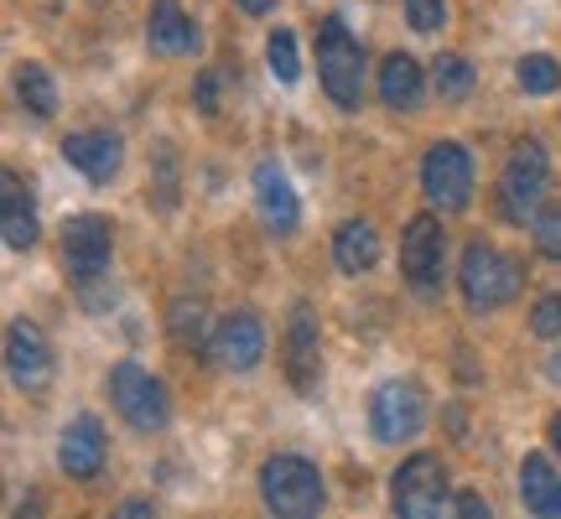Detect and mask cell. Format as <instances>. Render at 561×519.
Listing matches in <instances>:
<instances>
[{"instance_id": "obj_30", "label": "cell", "mask_w": 561, "mask_h": 519, "mask_svg": "<svg viewBox=\"0 0 561 519\" xmlns=\"http://www.w3.org/2000/svg\"><path fill=\"white\" fill-rule=\"evenodd\" d=\"M157 166H161V208H172V203H178V161H172V151H161L157 157Z\"/></svg>"}, {"instance_id": "obj_33", "label": "cell", "mask_w": 561, "mask_h": 519, "mask_svg": "<svg viewBox=\"0 0 561 519\" xmlns=\"http://www.w3.org/2000/svg\"><path fill=\"white\" fill-rule=\"evenodd\" d=\"M110 519H157V509H151L146 499H130V504H121V509H115Z\"/></svg>"}, {"instance_id": "obj_20", "label": "cell", "mask_w": 561, "mask_h": 519, "mask_svg": "<svg viewBox=\"0 0 561 519\" xmlns=\"http://www.w3.org/2000/svg\"><path fill=\"white\" fill-rule=\"evenodd\" d=\"M333 260H339L343 276H364L375 260H380V234H375V223L369 219H348L333 234Z\"/></svg>"}, {"instance_id": "obj_18", "label": "cell", "mask_w": 561, "mask_h": 519, "mask_svg": "<svg viewBox=\"0 0 561 519\" xmlns=\"http://www.w3.org/2000/svg\"><path fill=\"white\" fill-rule=\"evenodd\" d=\"M0 229H5V244L11 250H32L37 244V214H32V193L21 187L16 172H0Z\"/></svg>"}, {"instance_id": "obj_23", "label": "cell", "mask_w": 561, "mask_h": 519, "mask_svg": "<svg viewBox=\"0 0 561 519\" xmlns=\"http://www.w3.org/2000/svg\"><path fill=\"white\" fill-rule=\"evenodd\" d=\"M432 83H437L442 100H468V89H473V62L458 58V53H442L432 62Z\"/></svg>"}, {"instance_id": "obj_37", "label": "cell", "mask_w": 561, "mask_h": 519, "mask_svg": "<svg viewBox=\"0 0 561 519\" xmlns=\"http://www.w3.org/2000/svg\"><path fill=\"white\" fill-rule=\"evenodd\" d=\"M546 374H551V380L561 384V354H557V359H551V369H546Z\"/></svg>"}, {"instance_id": "obj_9", "label": "cell", "mask_w": 561, "mask_h": 519, "mask_svg": "<svg viewBox=\"0 0 561 519\" xmlns=\"http://www.w3.org/2000/svg\"><path fill=\"white\" fill-rule=\"evenodd\" d=\"M546 182H551V161H546V146L541 140H520L515 157L504 166V182H500V198H504V219L525 223L546 198Z\"/></svg>"}, {"instance_id": "obj_5", "label": "cell", "mask_w": 561, "mask_h": 519, "mask_svg": "<svg viewBox=\"0 0 561 519\" xmlns=\"http://www.w3.org/2000/svg\"><path fill=\"white\" fill-rule=\"evenodd\" d=\"M421 193L442 214H462L473 198V157L462 151L458 140H437L426 161H421Z\"/></svg>"}, {"instance_id": "obj_22", "label": "cell", "mask_w": 561, "mask_h": 519, "mask_svg": "<svg viewBox=\"0 0 561 519\" xmlns=\"http://www.w3.org/2000/svg\"><path fill=\"white\" fill-rule=\"evenodd\" d=\"M16 94L26 104V115H37V120L58 115V83H53V73L42 62H21L16 68Z\"/></svg>"}, {"instance_id": "obj_7", "label": "cell", "mask_w": 561, "mask_h": 519, "mask_svg": "<svg viewBox=\"0 0 561 519\" xmlns=\"http://www.w3.org/2000/svg\"><path fill=\"white\" fill-rule=\"evenodd\" d=\"M421 426H426V390L416 380H385L369 400V431L390 447H401Z\"/></svg>"}, {"instance_id": "obj_26", "label": "cell", "mask_w": 561, "mask_h": 519, "mask_svg": "<svg viewBox=\"0 0 561 519\" xmlns=\"http://www.w3.org/2000/svg\"><path fill=\"white\" fill-rule=\"evenodd\" d=\"M405 21H411V32H421V37H437L442 26H447V0H405Z\"/></svg>"}, {"instance_id": "obj_34", "label": "cell", "mask_w": 561, "mask_h": 519, "mask_svg": "<svg viewBox=\"0 0 561 519\" xmlns=\"http://www.w3.org/2000/svg\"><path fill=\"white\" fill-rule=\"evenodd\" d=\"M16 519H42V494H32V499L16 509Z\"/></svg>"}, {"instance_id": "obj_28", "label": "cell", "mask_w": 561, "mask_h": 519, "mask_svg": "<svg viewBox=\"0 0 561 519\" xmlns=\"http://www.w3.org/2000/svg\"><path fill=\"white\" fill-rule=\"evenodd\" d=\"M172 338L203 343V307L198 301H178V307H172Z\"/></svg>"}, {"instance_id": "obj_1", "label": "cell", "mask_w": 561, "mask_h": 519, "mask_svg": "<svg viewBox=\"0 0 561 519\" xmlns=\"http://www.w3.org/2000/svg\"><path fill=\"white\" fill-rule=\"evenodd\" d=\"M261 499L276 519H318V509L328 504L322 473L297 452H276L261 462Z\"/></svg>"}, {"instance_id": "obj_27", "label": "cell", "mask_w": 561, "mask_h": 519, "mask_svg": "<svg viewBox=\"0 0 561 519\" xmlns=\"http://www.w3.org/2000/svg\"><path fill=\"white\" fill-rule=\"evenodd\" d=\"M536 250H541L546 260H557V265H561V203L536 214Z\"/></svg>"}, {"instance_id": "obj_19", "label": "cell", "mask_w": 561, "mask_h": 519, "mask_svg": "<svg viewBox=\"0 0 561 519\" xmlns=\"http://www.w3.org/2000/svg\"><path fill=\"white\" fill-rule=\"evenodd\" d=\"M380 100L385 109H401V115H411L421 104V62L411 53H390L380 62Z\"/></svg>"}, {"instance_id": "obj_17", "label": "cell", "mask_w": 561, "mask_h": 519, "mask_svg": "<svg viewBox=\"0 0 561 519\" xmlns=\"http://www.w3.org/2000/svg\"><path fill=\"white\" fill-rule=\"evenodd\" d=\"M146 42H151L157 53H167V58H178V53H193V47H198V26H193V16L182 11L178 0H157L151 16H146Z\"/></svg>"}, {"instance_id": "obj_36", "label": "cell", "mask_w": 561, "mask_h": 519, "mask_svg": "<svg viewBox=\"0 0 561 519\" xmlns=\"http://www.w3.org/2000/svg\"><path fill=\"white\" fill-rule=\"evenodd\" d=\"M551 447H557V452H561V416L551 420Z\"/></svg>"}, {"instance_id": "obj_35", "label": "cell", "mask_w": 561, "mask_h": 519, "mask_svg": "<svg viewBox=\"0 0 561 519\" xmlns=\"http://www.w3.org/2000/svg\"><path fill=\"white\" fill-rule=\"evenodd\" d=\"M271 5H276V0H240V11H250V16H265Z\"/></svg>"}, {"instance_id": "obj_2", "label": "cell", "mask_w": 561, "mask_h": 519, "mask_svg": "<svg viewBox=\"0 0 561 519\" xmlns=\"http://www.w3.org/2000/svg\"><path fill=\"white\" fill-rule=\"evenodd\" d=\"M318 73L328 100L339 109H359L364 104V47L348 37V26L339 16H328L318 26Z\"/></svg>"}, {"instance_id": "obj_29", "label": "cell", "mask_w": 561, "mask_h": 519, "mask_svg": "<svg viewBox=\"0 0 561 519\" xmlns=\"http://www.w3.org/2000/svg\"><path fill=\"white\" fill-rule=\"evenodd\" d=\"M530 327H536L541 338H557V333H561V297H541V301H536Z\"/></svg>"}, {"instance_id": "obj_24", "label": "cell", "mask_w": 561, "mask_h": 519, "mask_svg": "<svg viewBox=\"0 0 561 519\" xmlns=\"http://www.w3.org/2000/svg\"><path fill=\"white\" fill-rule=\"evenodd\" d=\"M520 89L525 94H557L561 89V62L546 58V53H530V58H520Z\"/></svg>"}, {"instance_id": "obj_8", "label": "cell", "mask_w": 561, "mask_h": 519, "mask_svg": "<svg viewBox=\"0 0 561 519\" xmlns=\"http://www.w3.org/2000/svg\"><path fill=\"white\" fill-rule=\"evenodd\" d=\"M110 250H115V229L100 214H73L62 223V265L73 286H89V280H104L110 270Z\"/></svg>"}, {"instance_id": "obj_11", "label": "cell", "mask_w": 561, "mask_h": 519, "mask_svg": "<svg viewBox=\"0 0 561 519\" xmlns=\"http://www.w3.org/2000/svg\"><path fill=\"white\" fill-rule=\"evenodd\" d=\"M208 354L219 369H234V374H250L255 364L265 359V327L255 312H234V318H224L214 327V338H208Z\"/></svg>"}, {"instance_id": "obj_12", "label": "cell", "mask_w": 561, "mask_h": 519, "mask_svg": "<svg viewBox=\"0 0 561 519\" xmlns=\"http://www.w3.org/2000/svg\"><path fill=\"white\" fill-rule=\"evenodd\" d=\"M5 364H11V380H16L21 390H42V384H47V374H53V348H47V338L37 333V322L16 318L5 327Z\"/></svg>"}, {"instance_id": "obj_14", "label": "cell", "mask_w": 561, "mask_h": 519, "mask_svg": "<svg viewBox=\"0 0 561 519\" xmlns=\"http://www.w3.org/2000/svg\"><path fill=\"white\" fill-rule=\"evenodd\" d=\"M62 157H68V166H79L94 187H104V182H115V172H121L125 146L110 130H79V136L62 140Z\"/></svg>"}, {"instance_id": "obj_32", "label": "cell", "mask_w": 561, "mask_h": 519, "mask_svg": "<svg viewBox=\"0 0 561 519\" xmlns=\"http://www.w3.org/2000/svg\"><path fill=\"white\" fill-rule=\"evenodd\" d=\"M458 519H494V515H489V504H483L479 494H462V499H458Z\"/></svg>"}, {"instance_id": "obj_3", "label": "cell", "mask_w": 561, "mask_h": 519, "mask_svg": "<svg viewBox=\"0 0 561 519\" xmlns=\"http://www.w3.org/2000/svg\"><path fill=\"white\" fill-rule=\"evenodd\" d=\"M458 280H462V301H468L473 312H494V307H504V301H515V291H520L525 276L504 250L473 240L468 250H462Z\"/></svg>"}, {"instance_id": "obj_6", "label": "cell", "mask_w": 561, "mask_h": 519, "mask_svg": "<svg viewBox=\"0 0 561 519\" xmlns=\"http://www.w3.org/2000/svg\"><path fill=\"white\" fill-rule=\"evenodd\" d=\"M442 499H447V468L442 458L432 452H416L396 468L390 478V504L401 519H437L442 515Z\"/></svg>"}, {"instance_id": "obj_15", "label": "cell", "mask_w": 561, "mask_h": 519, "mask_svg": "<svg viewBox=\"0 0 561 519\" xmlns=\"http://www.w3.org/2000/svg\"><path fill=\"white\" fill-rule=\"evenodd\" d=\"M58 462L68 478H100L104 468V426L94 416H73L58 437Z\"/></svg>"}, {"instance_id": "obj_21", "label": "cell", "mask_w": 561, "mask_h": 519, "mask_svg": "<svg viewBox=\"0 0 561 519\" xmlns=\"http://www.w3.org/2000/svg\"><path fill=\"white\" fill-rule=\"evenodd\" d=\"M520 499L525 509L536 519H557L561 515V478H557V468L536 452V458H525L520 468Z\"/></svg>"}, {"instance_id": "obj_4", "label": "cell", "mask_w": 561, "mask_h": 519, "mask_svg": "<svg viewBox=\"0 0 561 519\" xmlns=\"http://www.w3.org/2000/svg\"><path fill=\"white\" fill-rule=\"evenodd\" d=\"M110 405L121 411V420L130 431H161L167 420H172V395H167V384L151 374V369H140V364H115V374H110Z\"/></svg>"}, {"instance_id": "obj_31", "label": "cell", "mask_w": 561, "mask_h": 519, "mask_svg": "<svg viewBox=\"0 0 561 519\" xmlns=\"http://www.w3.org/2000/svg\"><path fill=\"white\" fill-rule=\"evenodd\" d=\"M198 109H203V115H219V94H214V73H203V79H198Z\"/></svg>"}, {"instance_id": "obj_16", "label": "cell", "mask_w": 561, "mask_h": 519, "mask_svg": "<svg viewBox=\"0 0 561 519\" xmlns=\"http://www.w3.org/2000/svg\"><path fill=\"white\" fill-rule=\"evenodd\" d=\"M255 198H261V214L276 234H291V229H297L301 208H297V193H291L286 172H280V161H261V166H255Z\"/></svg>"}, {"instance_id": "obj_25", "label": "cell", "mask_w": 561, "mask_h": 519, "mask_svg": "<svg viewBox=\"0 0 561 519\" xmlns=\"http://www.w3.org/2000/svg\"><path fill=\"white\" fill-rule=\"evenodd\" d=\"M265 62H271V73H276V83H297L301 79V58H297V37L291 32H271V42H265Z\"/></svg>"}, {"instance_id": "obj_13", "label": "cell", "mask_w": 561, "mask_h": 519, "mask_svg": "<svg viewBox=\"0 0 561 519\" xmlns=\"http://www.w3.org/2000/svg\"><path fill=\"white\" fill-rule=\"evenodd\" d=\"M286 374L297 384V395H318L322 384V348H318V322L307 307L291 312V327H286Z\"/></svg>"}, {"instance_id": "obj_10", "label": "cell", "mask_w": 561, "mask_h": 519, "mask_svg": "<svg viewBox=\"0 0 561 519\" xmlns=\"http://www.w3.org/2000/svg\"><path fill=\"white\" fill-rule=\"evenodd\" d=\"M442 255H447V234L432 214H416L405 223V240H401V276L411 280V291L432 297L442 286Z\"/></svg>"}, {"instance_id": "obj_38", "label": "cell", "mask_w": 561, "mask_h": 519, "mask_svg": "<svg viewBox=\"0 0 561 519\" xmlns=\"http://www.w3.org/2000/svg\"><path fill=\"white\" fill-rule=\"evenodd\" d=\"M557 519H561V515H557Z\"/></svg>"}]
</instances>
